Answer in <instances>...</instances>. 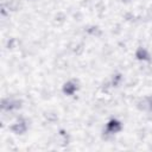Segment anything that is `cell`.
I'll use <instances>...</instances> for the list:
<instances>
[{
	"label": "cell",
	"mask_w": 152,
	"mask_h": 152,
	"mask_svg": "<svg viewBox=\"0 0 152 152\" xmlns=\"http://www.w3.org/2000/svg\"><path fill=\"white\" fill-rule=\"evenodd\" d=\"M121 80H122L121 74H116V75H114V76L112 77V86H114V87L119 86V83L121 82Z\"/></svg>",
	"instance_id": "52a82bcc"
},
{
	"label": "cell",
	"mask_w": 152,
	"mask_h": 152,
	"mask_svg": "<svg viewBox=\"0 0 152 152\" xmlns=\"http://www.w3.org/2000/svg\"><path fill=\"white\" fill-rule=\"evenodd\" d=\"M121 128H122V125H121V122H120L119 120H116V119H110V120L107 122V126H106V131H107V133H109V134H115V133L120 132Z\"/></svg>",
	"instance_id": "277c9868"
},
{
	"label": "cell",
	"mask_w": 152,
	"mask_h": 152,
	"mask_svg": "<svg viewBox=\"0 0 152 152\" xmlns=\"http://www.w3.org/2000/svg\"><path fill=\"white\" fill-rule=\"evenodd\" d=\"M78 89V84L75 81H68L63 84V93L65 95H74Z\"/></svg>",
	"instance_id": "5b68a950"
},
{
	"label": "cell",
	"mask_w": 152,
	"mask_h": 152,
	"mask_svg": "<svg viewBox=\"0 0 152 152\" xmlns=\"http://www.w3.org/2000/svg\"><path fill=\"white\" fill-rule=\"evenodd\" d=\"M135 57L139 61H148L150 59V53H148V51L145 48H141L140 46L135 51Z\"/></svg>",
	"instance_id": "8992f818"
},
{
	"label": "cell",
	"mask_w": 152,
	"mask_h": 152,
	"mask_svg": "<svg viewBox=\"0 0 152 152\" xmlns=\"http://www.w3.org/2000/svg\"><path fill=\"white\" fill-rule=\"evenodd\" d=\"M20 106H21V101L15 100V99L6 97V99H2V101H1V108L4 110H8L10 112V110L20 108Z\"/></svg>",
	"instance_id": "6da1fadb"
},
{
	"label": "cell",
	"mask_w": 152,
	"mask_h": 152,
	"mask_svg": "<svg viewBox=\"0 0 152 152\" xmlns=\"http://www.w3.org/2000/svg\"><path fill=\"white\" fill-rule=\"evenodd\" d=\"M27 121L24 120V119H19L18 121H15L12 126H11V129L13 133L15 134H24L26 131H27Z\"/></svg>",
	"instance_id": "7a4b0ae2"
},
{
	"label": "cell",
	"mask_w": 152,
	"mask_h": 152,
	"mask_svg": "<svg viewBox=\"0 0 152 152\" xmlns=\"http://www.w3.org/2000/svg\"><path fill=\"white\" fill-rule=\"evenodd\" d=\"M138 108L142 112H148L152 113V97L151 96H145L142 99H140L137 103Z\"/></svg>",
	"instance_id": "3957f363"
}]
</instances>
